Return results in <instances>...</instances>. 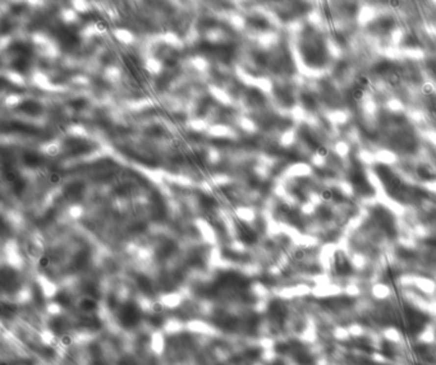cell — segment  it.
Masks as SVG:
<instances>
[{
	"mask_svg": "<svg viewBox=\"0 0 436 365\" xmlns=\"http://www.w3.org/2000/svg\"><path fill=\"white\" fill-rule=\"evenodd\" d=\"M406 317H407L408 320V330L413 335L421 332L427 322L426 314H423L420 310H416L414 308H407L406 309Z\"/></svg>",
	"mask_w": 436,
	"mask_h": 365,
	"instance_id": "cell-1",
	"label": "cell"
},
{
	"mask_svg": "<svg viewBox=\"0 0 436 365\" xmlns=\"http://www.w3.org/2000/svg\"><path fill=\"white\" fill-rule=\"evenodd\" d=\"M334 266L339 276H348L352 273V266L343 252H336L334 255Z\"/></svg>",
	"mask_w": 436,
	"mask_h": 365,
	"instance_id": "cell-2",
	"label": "cell"
},
{
	"mask_svg": "<svg viewBox=\"0 0 436 365\" xmlns=\"http://www.w3.org/2000/svg\"><path fill=\"white\" fill-rule=\"evenodd\" d=\"M297 362L300 365H313V358L311 355H308L305 350L301 352H298L296 355Z\"/></svg>",
	"mask_w": 436,
	"mask_h": 365,
	"instance_id": "cell-3",
	"label": "cell"
},
{
	"mask_svg": "<svg viewBox=\"0 0 436 365\" xmlns=\"http://www.w3.org/2000/svg\"><path fill=\"white\" fill-rule=\"evenodd\" d=\"M381 352H383V355L386 356V358H393L394 354H395V351H394V346L391 345V342L386 341V340L383 341V343H381Z\"/></svg>",
	"mask_w": 436,
	"mask_h": 365,
	"instance_id": "cell-4",
	"label": "cell"
},
{
	"mask_svg": "<svg viewBox=\"0 0 436 365\" xmlns=\"http://www.w3.org/2000/svg\"><path fill=\"white\" fill-rule=\"evenodd\" d=\"M49 263H50V261H49V258H48V257H41V258H40V261H39L40 267H48V266H49Z\"/></svg>",
	"mask_w": 436,
	"mask_h": 365,
	"instance_id": "cell-5",
	"label": "cell"
},
{
	"mask_svg": "<svg viewBox=\"0 0 436 365\" xmlns=\"http://www.w3.org/2000/svg\"><path fill=\"white\" fill-rule=\"evenodd\" d=\"M60 342H62V345L64 346H69L72 345V339L69 336H63L62 340H60Z\"/></svg>",
	"mask_w": 436,
	"mask_h": 365,
	"instance_id": "cell-6",
	"label": "cell"
},
{
	"mask_svg": "<svg viewBox=\"0 0 436 365\" xmlns=\"http://www.w3.org/2000/svg\"><path fill=\"white\" fill-rule=\"evenodd\" d=\"M153 309L155 313H161V312H163V308H161V305H160V304H155Z\"/></svg>",
	"mask_w": 436,
	"mask_h": 365,
	"instance_id": "cell-7",
	"label": "cell"
},
{
	"mask_svg": "<svg viewBox=\"0 0 436 365\" xmlns=\"http://www.w3.org/2000/svg\"><path fill=\"white\" fill-rule=\"evenodd\" d=\"M0 365H9V364H8V363H5V362H1V363H0Z\"/></svg>",
	"mask_w": 436,
	"mask_h": 365,
	"instance_id": "cell-8",
	"label": "cell"
},
{
	"mask_svg": "<svg viewBox=\"0 0 436 365\" xmlns=\"http://www.w3.org/2000/svg\"><path fill=\"white\" fill-rule=\"evenodd\" d=\"M275 365H284V364H283V363H277V364H275Z\"/></svg>",
	"mask_w": 436,
	"mask_h": 365,
	"instance_id": "cell-9",
	"label": "cell"
}]
</instances>
